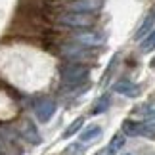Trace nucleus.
<instances>
[{
	"label": "nucleus",
	"mask_w": 155,
	"mask_h": 155,
	"mask_svg": "<svg viewBox=\"0 0 155 155\" xmlns=\"http://www.w3.org/2000/svg\"><path fill=\"white\" fill-rule=\"evenodd\" d=\"M59 23L61 25H67V27H90L92 25V17L88 14H79V12H69L59 17Z\"/></svg>",
	"instance_id": "1"
},
{
	"label": "nucleus",
	"mask_w": 155,
	"mask_h": 155,
	"mask_svg": "<svg viewBox=\"0 0 155 155\" xmlns=\"http://www.w3.org/2000/svg\"><path fill=\"white\" fill-rule=\"evenodd\" d=\"M113 90L117 94H121V96H127V98H138L142 94V88L130 81H117L113 84Z\"/></svg>",
	"instance_id": "2"
},
{
	"label": "nucleus",
	"mask_w": 155,
	"mask_h": 155,
	"mask_svg": "<svg viewBox=\"0 0 155 155\" xmlns=\"http://www.w3.org/2000/svg\"><path fill=\"white\" fill-rule=\"evenodd\" d=\"M102 8V0H77L69 6L71 12H79V14H92Z\"/></svg>",
	"instance_id": "3"
},
{
	"label": "nucleus",
	"mask_w": 155,
	"mask_h": 155,
	"mask_svg": "<svg viewBox=\"0 0 155 155\" xmlns=\"http://www.w3.org/2000/svg\"><path fill=\"white\" fill-rule=\"evenodd\" d=\"M84 77H88V69L82 65H69L63 69V81L65 82H81Z\"/></svg>",
	"instance_id": "4"
},
{
	"label": "nucleus",
	"mask_w": 155,
	"mask_h": 155,
	"mask_svg": "<svg viewBox=\"0 0 155 155\" xmlns=\"http://www.w3.org/2000/svg\"><path fill=\"white\" fill-rule=\"evenodd\" d=\"M77 42H81V44H84V46H102L104 44V37L102 35H98V33H79L75 37Z\"/></svg>",
	"instance_id": "5"
},
{
	"label": "nucleus",
	"mask_w": 155,
	"mask_h": 155,
	"mask_svg": "<svg viewBox=\"0 0 155 155\" xmlns=\"http://www.w3.org/2000/svg\"><path fill=\"white\" fill-rule=\"evenodd\" d=\"M153 23H155V15H153V14H150V15H147L146 19H144L142 27L138 29V31H136V40H144V38H146V35L153 29Z\"/></svg>",
	"instance_id": "6"
},
{
	"label": "nucleus",
	"mask_w": 155,
	"mask_h": 155,
	"mask_svg": "<svg viewBox=\"0 0 155 155\" xmlns=\"http://www.w3.org/2000/svg\"><path fill=\"white\" fill-rule=\"evenodd\" d=\"M142 111H144V124L155 130V104L144 105V107H142Z\"/></svg>",
	"instance_id": "7"
},
{
	"label": "nucleus",
	"mask_w": 155,
	"mask_h": 155,
	"mask_svg": "<svg viewBox=\"0 0 155 155\" xmlns=\"http://www.w3.org/2000/svg\"><path fill=\"white\" fill-rule=\"evenodd\" d=\"M100 134H102V127H98V124H90V127L81 134V140L82 142H92V140H96Z\"/></svg>",
	"instance_id": "8"
},
{
	"label": "nucleus",
	"mask_w": 155,
	"mask_h": 155,
	"mask_svg": "<svg viewBox=\"0 0 155 155\" xmlns=\"http://www.w3.org/2000/svg\"><path fill=\"white\" fill-rule=\"evenodd\" d=\"M52 111H54V104L48 102V100H44V102H40L37 105V113L40 115V119L42 121H48V117L52 115Z\"/></svg>",
	"instance_id": "9"
},
{
	"label": "nucleus",
	"mask_w": 155,
	"mask_h": 155,
	"mask_svg": "<svg viewBox=\"0 0 155 155\" xmlns=\"http://www.w3.org/2000/svg\"><path fill=\"white\" fill-rule=\"evenodd\" d=\"M124 140H127V136H124L123 132H117L115 136L111 138V142H109V147L113 151H117V150H121V147L124 146Z\"/></svg>",
	"instance_id": "10"
},
{
	"label": "nucleus",
	"mask_w": 155,
	"mask_h": 155,
	"mask_svg": "<svg viewBox=\"0 0 155 155\" xmlns=\"http://www.w3.org/2000/svg\"><path fill=\"white\" fill-rule=\"evenodd\" d=\"M140 46H142V50H144V52L153 50V48H155V31H151V33H150V37L142 40V44H140Z\"/></svg>",
	"instance_id": "11"
},
{
	"label": "nucleus",
	"mask_w": 155,
	"mask_h": 155,
	"mask_svg": "<svg viewBox=\"0 0 155 155\" xmlns=\"http://www.w3.org/2000/svg\"><path fill=\"white\" fill-rule=\"evenodd\" d=\"M107 107H109V96H104V98H100V100H98V104H96V107H94V113L105 111Z\"/></svg>",
	"instance_id": "12"
},
{
	"label": "nucleus",
	"mask_w": 155,
	"mask_h": 155,
	"mask_svg": "<svg viewBox=\"0 0 155 155\" xmlns=\"http://www.w3.org/2000/svg\"><path fill=\"white\" fill-rule=\"evenodd\" d=\"M25 128H27V130H25L23 134H25L31 142H38V136H37V132H35V128L31 127V123H25Z\"/></svg>",
	"instance_id": "13"
},
{
	"label": "nucleus",
	"mask_w": 155,
	"mask_h": 155,
	"mask_svg": "<svg viewBox=\"0 0 155 155\" xmlns=\"http://www.w3.org/2000/svg\"><path fill=\"white\" fill-rule=\"evenodd\" d=\"M81 124H82V119H77V121H75V123H73V124H71V127L67 128V132H65V136H71V134H75L77 130L81 128Z\"/></svg>",
	"instance_id": "14"
},
{
	"label": "nucleus",
	"mask_w": 155,
	"mask_h": 155,
	"mask_svg": "<svg viewBox=\"0 0 155 155\" xmlns=\"http://www.w3.org/2000/svg\"><path fill=\"white\" fill-rule=\"evenodd\" d=\"M151 14H153V15H155V10H153V12H151Z\"/></svg>",
	"instance_id": "15"
},
{
	"label": "nucleus",
	"mask_w": 155,
	"mask_h": 155,
	"mask_svg": "<svg viewBox=\"0 0 155 155\" xmlns=\"http://www.w3.org/2000/svg\"><path fill=\"white\" fill-rule=\"evenodd\" d=\"M127 155H130V153H127Z\"/></svg>",
	"instance_id": "16"
}]
</instances>
